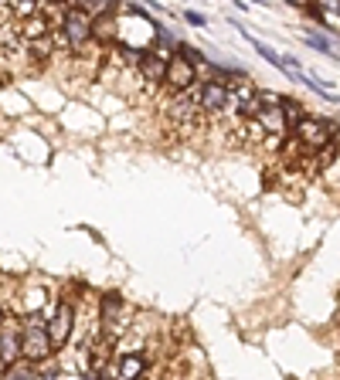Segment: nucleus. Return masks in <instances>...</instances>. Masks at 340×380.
I'll use <instances>...</instances> for the list:
<instances>
[{
    "mask_svg": "<svg viewBox=\"0 0 340 380\" xmlns=\"http://www.w3.org/2000/svg\"><path fill=\"white\" fill-rule=\"evenodd\" d=\"M58 41L65 44L68 51H82L88 41H95V21L79 10V3H65V17H62V24H58Z\"/></svg>",
    "mask_w": 340,
    "mask_h": 380,
    "instance_id": "obj_1",
    "label": "nucleus"
},
{
    "mask_svg": "<svg viewBox=\"0 0 340 380\" xmlns=\"http://www.w3.org/2000/svg\"><path fill=\"white\" fill-rule=\"evenodd\" d=\"M99 323H102L106 343L126 337L129 330H133V309L126 306V299L116 296V292H106L102 302H99Z\"/></svg>",
    "mask_w": 340,
    "mask_h": 380,
    "instance_id": "obj_2",
    "label": "nucleus"
},
{
    "mask_svg": "<svg viewBox=\"0 0 340 380\" xmlns=\"http://www.w3.org/2000/svg\"><path fill=\"white\" fill-rule=\"evenodd\" d=\"M293 136L299 139V146H303V150H310L313 157H317L320 150H327V146L340 143L337 126H334V123H327V119H317V116H306Z\"/></svg>",
    "mask_w": 340,
    "mask_h": 380,
    "instance_id": "obj_3",
    "label": "nucleus"
},
{
    "mask_svg": "<svg viewBox=\"0 0 340 380\" xmlns=\"http://www.w3.org/2000/svg\"><path fill=\"white\" fill-rule=\"evenodd\" d=\"M21 353H24V360H28L31 367L44 363V360L55 353V343H51V337H48V326H44L41 319L24 323V330H21Z\"/></svg>",
    "mask_w": 340,
    "mask_h": 380,
    "instance_id": "obj_4",
    "label": "nucleus"
},
{
    "mask_svg": "<svg viewBox=\"0 0 340 380\" xmlns=\"http://www.w3.org/2000/svg\"><path fill=\"white\" fill-rule=\"evenodd\" d=\"M44 326H48V337L55 343V350H62L72 339V330H75V302L68 296L58 299V306H55V312H51V319Z\"/></svg>",
    "mask_w": 340,
    "mask_h": 380,
    "instance_id": "obj_5",
    "label": "nucleus"
},
{
    "mask_svg": "<svg viewBox=\"0 0 340 380\" xmlns=\"http://www.w3.org/2000/svg\"><path fill=\"white\" fill-rule=\"evenodd\" d=\"M164 85H167V88H173V92L180 95V92L198 88V85H201V79H198V68H194V65H191V61H187L180 51H173V54H170V61H167V82H164Z\"/></svg>",
    "mask_w": 340,
    "mask_h": 380,
    "instance_id": "obj_6",
    "label": "nucleus"
},
{
    "mask_svg": "<svg viewBox=\"0 0 340 380\" xmlns=\"http://www.w3.org/2000/svg\"><path fill=\"white\" fill-rule=\"evenodd\" d=\"M198 102H201V112L221 116L232 106V92H228V85L221 82H201L198 85Z\"/></svg>",
    "mask_w": 340,
    "mask_h": 380,
    "instance_id": "obj_7",
    "label": "nucleus"
},
{
    "mask_svg": "<svg viewBox=\"0 0 340 380\" xmlns=\"http://www.w3.org/2000/svg\"><path fill=\"white\" fill-rule=\"evenodd\" d=\"M21 330L24 326H17L14 319L3 326V333H0V363H3V370L7 367H17L21 360H24V353H21Z\"/></svg>",
    "mask_w": 340,
    "mask_h": 380,
    "instance_id": "obj_8",
    "label": "nucleus"
},
{
    "mask_svg": "<svg viewBox=\"0 0 340 380\" xmlns=\"http://www.w3.org/2000/svg\"><path fill=\"white\" fill-rule=\"evenodd\" d=\"M167 61H170V54H164V51H147L143 61H140V68H136V75L150 85H164L167 82Z\"/></svg>",
    "mask_w": 340,
    "mask_h": 380,
    "instance_id": "obj_9",
    "label": "nucleus"
},
{
    "mask_svg": "<svg viewBox=\"0 0 340 380\" xmlns=\"http://www.w3.org/2000/svg\"><path fill=\"white\" fill-rule=\"evenodd\" d=\"M116 380H147L150 377V360L147 353H133V357H120L116 363Z\"/></svg>",
    "mask_w": 340,
    "mask_h": 380,
    "instance_id": "obj_10",
    "label": "nucleus"
},
{
    "mask_svg": "<svg viewBox=\"0 0 340 380\" xmlns=\"http://www.w3.org/2000/svg\"><path fill=\"white\" fill-rule=\"evenodd\" d=\"M14 28H17L21 41H28V44L48 41V34H51V21H48L44 14H35V17H28V21H14Z\"/></svg>",
    "mask_w": 340,
    "mask_h": 380,
    "instance_id": "obj_11",
    "label": "nucleus"
},
{
    "mask_svg": "<svg viewBox=\"0 0 340 380\" xmlns=\"http://www.w3.org/2000/svg\"><path fill=\"white\" fill-rule=\"evenodd\" d=\"M21 312H28L31 319H38V312L44 309V302H48V289L41 286H28V289H21Z\"/></svg>",
    "mask_w": 340,
    "mask_h": 380,
    "instance_id": "obj_12",
    "label": "nucleus"
},
{
    "mask_svg": "<svg viewBox=\"0 0 340 380\" xmlns=\"http://www.w3.org/2000/svg\"><path fill=\"white\" fill-rule=\"evenodd\" d=\"M279 106H283V116H286V126H290V132H296L299 123L306 119V116H303V106H299L296 99H283Z\"/></svg>",
    "mask_w": 340,
    "mask_h": 380,
    "instance_id": "obj_13",
    "label": "nucleus"
},
{
    "mask_svg": "<svg viewBox=\"0 0 340 380\" xmlns=\"http://www.w3.org/2000/svg\"><path fill=\"white\" fill-rule=\"evenodd\" d=\"M116 38V21H113V14H106V17H95V41L109 44Z\"/></svg>",
    "mask_w": 340,
    "mask_h": 380,
    "instance_id": "obj_14",
    "label": "nucleus"
},
{
    "mask_svg": "<svg viewBox=\"0 0 340 380\" xmlns=\"http://www.w3.org/2000/svg\"><path fill=\"white\" fill-rule=\"evenodd\" d=\"M0 380H38V374L31 370V363H28V360H21L17 367H7Z\"/></svg>",
    "mask_w": 340,
    "mask_h": 380,
    "instance_id": "obj_15",
    "label": "nucleus"
},
{
    "mask_svg": "<svg viewBox=\"0 0 340 380\" xmlns=\"http://www.w3.org/2000/svg\"><path fill=\"white\" fill-rule=\"evenodd\" d=\"M249 41H252V38H249ZM252 48L258 51V54H262V58H265V61H272V65H279V68H283V54H276L272 48H265L262 41H252Z\"/></svg>",
    "mask_w": 340,
    "mask_h": 380,
    "instance_id": "obj_16",
    "label": "nucleus"
},
{
    "mask_svg": "<svg viewBox=\"0 0 340 380\" xmlns=\"http://www.w3.org/2000/svg\"><path fill=\"white\" fill-rule=\"evenodd\" d=\"M184 21H187L191 28H208V21H205L198 10H184Z\"/></svg>",
    "mask_w": 340,
    "mask_h": 380,
    "instance_id": "obj_17",
    "label": "nucleus"
},
{
    "mask_svg": "<svg viewBox=\"0 0 340 380\" xmlns=\"http://www.w3.org/2000/svg\"><path fill=\"white\" fill-rule=\"evenodd\" d=\"M306 41L313 48H320V51H330V38H323V34H306Z\"/></svg>",
    "mask_w": 340,
    "mask_h": 380,
    "instance_id": "obj_18",
    "label": "nucleus"
},
{
    "mask_svg": "<svg viewBox=\"0 0 340 380\" xmlns=\"http://www.w3.org/2000/svg\"><path fill=\"white\" fill-rule=\"evenodd\" d=\"M10 319H7V309H3V302H0V333H3V326H7Z\"/></svg>",
    "mask_w": 340,
    "mask_h": 380,
    "instance_id": "obj_19",
    "label": "nucleus"
},
{
    "mask_svg": "<svg viewBox=\"0 0 340 380\" xmlns=\"http://www.w3.org/2000/svg\"><path fill=\"white\" fill-rule=\"evenodd\" d=\"M95 380H116V374H109V370H102V374H95Z\"/></svg>",
    "mask_w": 340,
    "mask_h": 380,
    "instance_id": "obj_20",
    "label": "nucleus"
},
{
    "mask_svg": "<svg viewBox=\"0 0 340 380\" xmlns=\"http://www.w3.org/2000/svg\"><path fill=\"white\" fill-rule=\"evenodd\" d=\"M10 14V3H0V17H7Z\"/></svg>",
    "mask_w": 340,
    "mask_h": 380,
    "instance_id": "obj_21",
    "label": "nucleus"
},
{
    "mask_svg": "<svg viewBox=\"0 0 340 380\" xmlns=\"http://www.w3.org/2000/svg\"><path fill=\"white\" fill-rule=\"evenodd\" d=\"M147 380H153V377H147Z\"/></svg>",
    "mask_w": 340,
    "mask_h": 380,
    "instance_id": "obj_22",
    "label": "nucleus"
}]
</instances>
